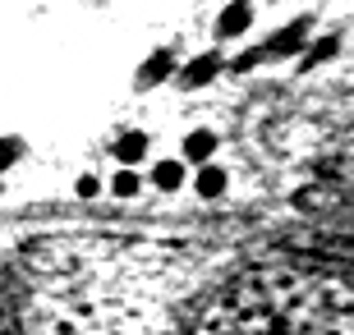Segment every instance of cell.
Listing matches in <instances>:
<instances>
[{"label": "cell", "mask_w": 354, "mask_h": 335, "mask_svg": "<svg viewBox=\"0 0 354 335\" xmlns=\"http://www.w3.org/2000/svg\"><path fill=\"white\" fill-rule=\"evenodd\" d=\"M249 23H253V5L235 0V5H225V14L216 19V37H239Z\"/></svg>", "instance_id": "cell-1"}, {"label": "cell", "mask_w": 354, "mask_h": 335, "mask_svg": "<svg viewBox=\"0 0 354 335\" xmlns=\"http://www.w3.org/2000/svg\"><path fill=\"white\" fill-rule=\"evenodd\" d=\"M212 152H216V133L212 129H194L189 138H184V161H194L198 170L212 161Z\"/></svg>", "instance_id": "cell-2"}, {"label": "cell", "mask_w": 354, "mask_h": 335, "mask_svg": "<svg viewBox=\"0 0 354 335\" xmlns=\"http://www.w3.org/2000/svg\"><path fill=\"white\" fill-rule=\"evenodd\" d=\"M115 156L124 161V170H133V166H138V161L147 156V133H143V129L120 133V138H115Z\"/></svg>", "instance_id": "cell-3"}, {"label": "cell", "mask_w": 354, "mask_h": 335, "mask_svg": "<svg viewBox=\"0 0 354 335\" xmlns=\"http://www.w3.org/2000/svg\"><path fill=\"white\" fill-rule=\"evenodd\" d=\"M216 69H221L216 55H198V60H189V65L180 69V88H198V83H207V78H216Z\"/></svg>", "instance_id": "cell-4"}, {"label": "cell", "mask_w": 354, "mask_h": 335, "mask_svg": "<svg viewBox=\"0 0 354 335\" xmlns=\"http://www.w3.org/2000/svg\"><path fill=\"white\" fill-rule=\"evenodd\" d=\"M171 74H175V55L171 51H157L143 69H138V88H152V83H161V78H171Z\"/></svg>", "instance_id": "cell-5"}, {"label": "cell", "mask_w": 354, "mask_h": 335, "mask_svg": "<svg viewBox=\"0 0 354 335\" xmlns=\"http://www.w3.org/2000/svg\"><path fill=\"white\" fill-rule=\"evenodd\" d=\"M225 184H230V180H225V170H221V166H203V170L194 175L198 198H221V193H225Z\"/></svg>", "instance_id": "cell-6"}, {"label": "cell", "mask_w": 354, "mask_h": 335, "mask_svg": "<svg viewBox=\"0 0 354 335\" xmlns=\"http://www.w3.org/2000/svg\"><path fill=\"white\" fill-rule=\"evenodd\" d=\"M152 184H157L161 193H175L184 184V161H157V170H152Z\"/></svg>", "instance_id": "cell-7"}, {"label": "cell", "mask_w": 354, "mask_h": 335, "mask_svg": "<svg viewBox=\"0 0 354 335\" xmlns=\"http://www.w3.org/2000/svg\"><path fill=\"white\" fill-rule=\"evenodd\" d=\"M138 189H143V180H138L133 170H120L115 180H111V193H115V198H133Z\"/></svg>", "instance_id": "cell-8"}, {"label": "cell", "mask_w": 354, "mask_h": 335, "mask_svg": "<svg viewBox=\"0 0 354 335\" xmlns=\"http://www.w3.org/2000/svg\"><path fill=\"white\" fill-rule=\"evenodd\" d=\"M19 156H24V142H19V138H0V175H5Z\"/></svg>", "instance_id": "cell-9"}, {"label": "cell", "mask_w": 354, "mask_h": 335, "mask_svg": "<svg viewBox=\"0 0 354 335\" xmlns=\"http://www.w3.org/2000/svg\"><path fill=\"white\" fill-rule=\"evenodd\" d=\"M336 51H341V41H336V37H322V41L313 46V51L304 55V60H308V65H317V60H331Z\"/></svg>", "instance_id": "cell-10"}, {"label": "cell", "mask_w": 354, "mask_h": 335, "mask_svg": "<svg viewBox=\"0 0 354 335\" xmlns=\"http://www.w3.org/2000/svg\"><path fill=\"white\" fill-rule=\"evenodd\" d=\"M102 193V180H97V175H83L79 180V198H97Z\"/></svg>", "instance_id": "cell-11"}]
</instances>
